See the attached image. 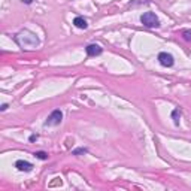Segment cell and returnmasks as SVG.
<instances>
[{
    "instance_id": "1",
    "label": "cell",
    "mask_w": 191,
    "mask_h": 191,
    "mask_svg": "<svg viewBox=\"0 0 191 191\" xmlns=\"http://www.w3.org/2000/svg\"><path fill=\"white\" fill-rule=\"evenodd\" d=\"M14 40L17 42L21 48H27V49H33L36 46H39L40 40L36 36V33L30 32V30H21L17 35L14 36Z\"/></svg>"
},
{
    "instance_id": "2",
    "label": "cell",
    "mask_w": 191,
    "mask_h": 191,
    "mask_svg": "<svg viewBox=\"0 0 191 191\" xmlns=\"http://www.w3.org/2000/svg\"><path fill=\"white\" fill-rule=\"evenodd\" d=\"M140 22H142L145 27H149V29H152V27H160V19L157 18V15L154 12H145V14H142Z\"/></svg>"
},
{
    "instance_id": "3",
    "label": "cell",
    "mask_w": 191,
    "mask_h": 191,
    "mask_svg": "<svg viewBox=\"0 0 191 191\" xmlns=\"http://www.w3.org/2000/svg\"><path fill=\"white\" fill-rule=\"evenodd\" d=\"M61 120H63V112L60 109H55V111H52L51 114H49L45 125H58L61 122Z\"/></svg>"
},
{
    "instance_id": "4",
    "label": "cell",
    "mask_w": 191,
    "mask_h": 191,
    "mask_svg": "<svg viewBox=\"0 0 191 191\" xmlns=\"http://www.w3.org/2000/svg\"><path fill=\"white\" fill-rule=\"evenodd\" d=\"M158 61H160V64L164 66V67H172L175 63L173 55L169 54V52H160V54H158Z\"/></svg>"
},
{
    "instance_id": "5",
    "label": "cell",
    "mask_w": 191,
    "mask_h": 191,
    "mask_svg": "<svg viewBox=\"0 0 191 191\" xmlns=\"http://www.w3.org/2000/svg\"><path fill=\"white\" fill-rule=\"evenodd\" d=\"M85 51L90 57H96V55H100L102 54V46L100 45H97V43H91V45H88L87 48H85Z\"/></svg>"
},
{
    "instance_id": "6",
    "label": "cell",
    "mask_w": 191,
    "mask_h": 191,
    "mask_svg": "<svg viewBox=\"0 0 191 191\" xmlns=\"http://www.w3.org/2000/svg\"><path fill=\"white\" fill-rule=\"evenodd\" d=\"M15 167L19 172H30L33 169V164L29 163V161H26V160H18L17 163H15Z\"/></svg>"
},
{
    "instance_id": "7",
    "label": "cell",
    "mask_w": 191,
    "mask_h": 191,
    "mask_svg": "<svg viewBox=\"0 0 191 191\" xmlns=\"http://www.w3.org/2000/svg\"><path fill=\"white\" fill-rule=\"evenodd\" d=\"M73 24H75V27H78V29H87L88 24H87V19L82 17H76L75 19H73Z\"/></svg>"
},
{
    "instance_id": "8",
    "label": "cell",
    "mask_w": 191,
    "mask_h": 191,
    "mask_svg": "<svg viewBox=\"0 0 191 191\" xmlns=\"http://www.w3.org/2000/svg\"><path fill=\"white\" fill-rule=\"evenodd\" d=\"M172 120H173L175 125H179V122H181V112H179V109H173L172 111Z\"/></svg>"
},
{
    "instance_id": "9",
    "label": "cell",
    "mask_w": 191,
    "mask_h": 191,
    "mask_svg": "<svg viewBox=\"0 0 191 191\" xmlns=\"http://www.w3.org/2000/svg\"><path fill=\"white\" fill-rule=\"evenodd\" d=\"M87 152H88L87 148H78V149L72 151V155H82V154H87Z\"/></svg>"
},
{
    "instance_id": "10",
    "label": "cell",
    "mask_w": 191,
    "mask_h": 191,
    "mask_svg": "<svg viewBox=\"0 0 191 191\" xmlns=\"http://www.w3.org/2000/svg\"><path fill=\"white\" fill-rule=\"evenodd\" d=\"M35 157L39 158V160H46V158H48V154L43 152V151H37V152H35Z\"/></svg>"
},
{
    "instance_id": "11",
    "label": "cell",
    "mask_w": 191,
    "mask_h": 191,
    "mask_svg": "<svg viewBox=\"0 0 191 191\" xmlns=\"http://www.w3.org/2000/svg\"><path fill=\"white\" fill-rule=\"evenodd\" d=\"M182 37H184L187 42H191V30H184V32H182Z\"/></svg>"
},
{
    "instance_id": "12",
    "label": "cell",
    "mask_w": 191,
    "mask_h": 191,
    "mask_svg": "<svg viewBox=\"0 0 191 191\" xmlns=\"http://www.w3.org/2000/svg\"><path fill=\"white\" fill-rule=\"evenodd\" d=\"M36 139H37V135H32V136L29 138V140H30V142H35Z\"/></svg>"
},
{
    "instance_id": "13",
    "label": "cell",
    "mask_w": 191,
    "mask_h": 191,
    "mask_svg": "<svg viewBox=\"0 0 191 191\" xmlns=\"http://www.w3.org/2000/svg\"><path fill=\"white\" fill-rule=\"evenodd\" d=\"M22 3H26V5H32L33 3V0H21Z\"/></svg>"
},
{
    "instance_id": "14",
    "label": "cell",
    "mask_w": 191,
    "mask_h": 191,
    "mask_svg": "<svg viewBox=\"0 0 191 191\" xmlns=\"http://www.w3.org/2000/svg\"><path fill=\"white\" fill-rule=\"evenodd\" d=\"M0 109H2V111H6V109H8V103H3V104H2V107H0Z\"/></svg>"
}]
</instances>
